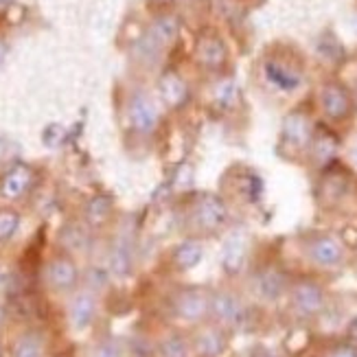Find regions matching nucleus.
I'll return each instance as SVG.
<instances>
[{
  "mask_svg": "<svg viewBox=\"0 0 357 357\" xmlns=\"http://www.w3.org/2000/svg\"><path fill=\"white\" fill-rule=\"evenodd\" d=\"M18 228H20V213L11 206L0 208V243L9 241L18 232Z\"/></svg>",
  "mask_w": 357,
  "mask_h": 357,
  "instance_id": "bb28decb",
  "label": "nucleus"
},
{
  "mask_svg": "<svg viewBox=\"0 0 357 357\" xmlns=\"http://www.w3.org/2000/svg\"><path fill=\"white\" fill-rule=\"evenodd\" d=\"M149 3V7H153V9H162V7H167V5H172L174 0H147Z\"/></svg>",
  "mask_w": 357,
  "mask_h": 357,
  "instance_id": "7c9ffc66",
  "label": "nucleus"
},
{
  "mask_svg": "<svg viewBox=\"0 0 357 357\" xmlns=\"http://www.w3.org/2000/svg\"><path fill=\"white\" fill-rule=\"evenodd\" d=\"M250 248H252V239H250V232L245 228L237 226L228 230L222 241V252H220L222 272L230 278L239 276L248 268V261H250Z\"/></svg>",
  "mask_w": 357,
  "mask_h": 357,
  "instance_id": "6e6552de",
  "label": "nucleus"
},
{
  "mask_svg": "<svg viewBox=\"0 0 357 357\" xmlns=\"http://www.w3.org/2000/svg\"><path fill=\"white\" fill-rule=\"evenodd\" d=\"M237 86H235V82H230V79H226V82H220L215 86V101L220 103V105H224V107H230L232 103L237 101Z\"/></svg>",
  "mask_w": 357,
  "mask_h": 357,
  "instance_id": "cd10ccee",
  "label": "nucleus"
},
{
  "mask_svg": "<svg viewBox=\"0 0 357 357\" xmlns=\"http://www.w3.org/2000/svg\"><path fill=\"white\" fill-rule=\"evenodd\" d=\"M228 329H224L222 324H217L215 320H206L202 324H195L191 337V347L195 357H222L228 351Z\"/></svg>",
  "mask_w": 357,
  "mask_h": 357,
  "instance_id": "9d476101",
  "label": "nucleus"
},
{
  "mask_svg": "<svg viewBox=\"0 0 357 357\" xmlns=\"http://www.w3.org/2000/svg\"><path fill=\"white\" fill-rule=\"evenodd\" d=\"M195 59L206 70H222L228 61V46L215 31H204L195 42Z\"/></svg>",
  "mask_w": 357,
  "mask_h": 357,
  "instance_id": "ddd939ff",
  "label": "nucleus"
},
{
  "mask_svg": "<svg viewBox=\"0 0 357 357\" xmlns=\"http://www.w3.org/2000/svg\"><path fill=\"white\" fill-rule=\"evenodd\" d=\"M33 186V169L29 165H13L0 180V195L7 199H20Z\"/></svg>",
  "mask_w": 357,
  "mask_h": 357,
  "instance_id": "6ab92c4d",
  "label": "nucleus"
},
{
  "mask_svg": "<svg viewBox=\"0 0 357 357\" xmlns=\"http://www.w3.org/2000/svg\"><path fill=\"white\" fill-rule=\"evenodd\" d=\"M287 301L291 312L301 320H316L324 314L329 305V296L324 285L314 276H298L291 278V285L287 291Z\"/></svg>",
  "mask_w": 357,
  "mask_h": 357,
  "instance_id": "f257e3e1",
  "label": "nucleus"
},
{
  "mask_svg": "<svg viewBox=\"0 0 357 357\" xmlns=\"http://www.w3.org/2000/svg\"><path fill=\"white\" fill-rule=\"evenodd\" d=\"M160 92H162V99L169 107H180L186 99H189V88H186L184 79L178 73H165L162 75Z\"/></svg>",
  "mask_w": 357,
  "mask_h": 357,
  "instance_id": "4be33fe9",
  "label": "nucleus"
},
{
  "mask_svg": "<svg viewBox=\"0 0 357 357\" xmlns=\"http://www.w3.org/2000/svg\"><path fill=\"white\" fill-rule=\"evenodd\" d=\"M211 320L228 331H237L250 320V307L235 289H215L211 298Z\"/></svg>",
  "mask_w": 357,
  "mask_h": 357,
  "instance_id": "39448f33",
  "label": "nucleus"
},
{
  "mask_svg": "<svg viewBox=\"0 0 357 357\" xmlns=\"http://www.w3.org/2000/svg\"><path fill=\"white\" fill-rule=\"evenodd\" d=\"M202 259H204V243L195 237H189L180 241L174 252H172V266L178 270V272H189L193 268H197Z\"/></svg>",
  "mask_w": 357,
  "mask_h": 357,
  "instance_id": "aec40b11",
  "label": "nucleus"
},
{
  "mask_svg": "<svg viewBox=\"0 0 357 357\" xmlns=\"http://www.w3.org/2000/svg\"><path fill=\"white\" fill-rule=\"evenodd\" d=\"M44 281L57 294L75 291L77 285H79V268H77V261L64 250L53 255L44 266Z\"/></svg>",
  "mask_w": 357,
  "mask_h": 357,
  "instance_id": "9b49d317",
  "label": "nucleus"
},
{
  "mask_svg": "<svg viewBox=\"0 0 357 357\" xmlns=\"http://www.w3.org/2000/svg\"><path fill=\"white\" fill-rule=\"evenodd\" d=\"M128 114H130L132 130L136 134H143V136H149V134L156 132L158 123H160L158 107L145 95V92H134L132 99H130Z\"/></svg>",
  "mask_w": 357,
  "mask_h": 357,
  "instance_id": "4468645a",
  "label": "nucleus"
},
{
  "mask_svg": "<svg viewBox=\"0 0 357 357\" xmlns=\"http://www.w3.org/2000/svg\"><path fill=\"white\" fill-rule=\"evenodd\" d=\"M320 107L324 116L333 123L347 121L353 114V97L344 84L340 82H327L320 88Z\"/></svg>",
  "mask_w": 357,
  "mask_h": 357,
  "instance_id": "f8f14e48",
  "label": "nucleus"
},
{
  "mask_svg": "<svg viewBox=\"0 0 357 357\" xmlns=\"http://www.w3.org/2000/svg\"><path fill=\"white\" fill-rule=\"evenodd\" d=\"M303 252L318 270H337L347 259V245L333 232H312L303 243Z\"/></svg>",
  "mask_w": 357,
  "mask_h": 357,
  "instance_id": "20e7f679",
  "label": "nucleus"
},
{
  "mask_svg": "<svg viewBox=\"0 0 357 357\" xmlns=\"http://www.w3.org/2000/svg\"><path fill=\"white\" fill-rule=\"evenodd\" d=\"M59 241L64 245V252H75V250H86L88 245V232L84 226L79 224H68L61 228V235H59Z\"/></svg>",
  "mask_w": 357,
  "mask_h": 357,
  "instance_id": "a878e982",
  "label": "nucleus"
},
{
  "mask_svg": "<svg viewBox=\"0 0 357 357\" xmlns=\"http://www.w3.org/2000/svg\"><path fill=\"white\" fill-rule=\"evenodd\" d=\"M97 296L88 289L77 291L68 303V322L75 331H86L97 318Z\"/></svg>",
  "mask_w": 357,
  "mask_h": 357,
  "instance_id": "a211bd4d",
  "label": "nucleus"
},
{
  "mask_svg": "<svg viewBox=\"0 0 357 357\" xmlns=\"http://www.w3.org/2000/svg\"><path fill=\"white\" fill-rule=\"evenodd\" d=\"M5 3H11V0H0V5H5Z\"/></svg>",
  "mask_w": 357,
  "mask_h": 357,
  "instance_id": "473e14b6",
  "label": "nucleus"
},
{
  "mask_svg": "<svg viewBox=\"0 0 357 357\" xmlns=\"http://www.w3.org/2000/svg\"><path fill=\"white\" fill-rule=\"evenodd\" d=\"M337 153H340V136L329 128L316 126L312 145H309V149H307L309 162H312L320 172V169L329 167L331 162L337 160Z\"/></svg>",
  "mask_w": 357,
  "mask_h": 357,
  "instance_id": "2eb2a0df",
  "label": "nucleus"
},
{
  "mask_svg": "<svg viewBox=\"0 0 357 357\" xmlns=\"http://www.w3.org/2000/svg\"><path fill=\"white\" fill-rule=\"evenodd\" d=\"M95 357H123V351H121L119 342H114V340H107V342L97 347Z\"/></svg>",
  "mask_w": 357,
  "mask_h": 357,
  "instance_id": "c756f323",
  "label": "nucleus"
},
{
  "mask_svg": "<svg viewBox=\"0 0 357 357\" xmlns=\"http://www.w3.org/2000/svg\"><path fill=\"white\" fill-rule=\"evenodd\" d=\"M112 215H114V202L110 195H95L84 206V220L90 228H103L105 224H110Z\"/></svg>",
  "mask_w": 357,
  "mask_h": 357,
  "instance_id": "412c9836",
  "label": "nucleus"
},
{
  "mask_svg": "<svg viewBox=\"0 0 357 357\" xmlns=\"http://www.w3.org/2000/svg\"><path fill=\"white\" fill-rule=\"evenodd\" d=\"M351 184H353V174L349 172V167L340 165L337 160L331 162L329 167L320 169V176L316 182L318 204L324 208H335L337 204H342L351 191Z\"/></svg>",
  "mask_w": 357,
  "mask_h": 357,
  "instance_id": "423d86ee",
  "label": "nucleus"
},
{
  "mask_svg": "<svg viewBox=\"0 0 357 357\" xmlns=\"http://www.w3.org/2000/svg\"><path fill=\"white\" fill-rule=\"evenodd\" d=\"M0 357H3V344H0Z\"/></svg>",
  "mask_w": 357,
  "mask_h": 357,
  "instance_id": "72a5a7b5",
  "label": "nucleus"
},
{
  "mask_svg": "<svg viewBox=\"0 0 357 357\" xmlns=\"http://www.w3.org/2000/svg\"><path fill=\"white\" fill-rule=\"evenodd\" d=\"M178 33H180V20L174 13H162L151 22L143 44L149 53H160L176 42Z\"/></svg>",
  "mask_w": 357,
  "mask_h": 357,
  "instance_id": "f3484780",
  "label": "nucleus"
},
{
  "mask_svg": "<svg viewBox=\"0 0 357 357\" xmlns=\"http://www.w3.org/2000/svg\"><path fill=\"white\" fill-rule=\"evenodd\" d=\"M110 270L116 276H128L132 272V245L128 241H116L110 252Z\"/></svg>",
  "mask_w": 357,
  "mask_h": 357,
  "instance_id": "393cba45",
  "label": "nucleus"
},
{
  "mask_svg": "<svg viewBox=\"0 0 357 357\" xmlns=\"http://www.w3.org/2000/svg\"><path fill=\"white\" fill-rule=\"evenodd\" d=\"M324 357H357V344L353 342H342V344H335L333 349L327 351Z\"/></svg>",
  "mask_w": 357,
  "mask_h": 357,
  "instance_id": "c85d7f7f",
  "label": "nucleus"
},
{
  "mask_svg": "<svg viewBox=\"0 0 357 357\" xmlns=\"http://www.w3.org/2000/svg\"><path fill=\"white\" fill-rule=\"evenodd\" d=\"M250 285L255 296L263 303H278L281 298L287 296L291 276L287 270L278 263H263V266L255 268L250 276Z\"/></svg>",
  "mask_w": 357,
  "mask_h": 357,
  "instance_id": "0eeeda50",
  "label": "nucleus"
},
{
  "mask_svg": "<svg viewBox=\"0 0 357 357\" xmlns=\"http://www.w3.org/2000/svg\"><path fill=\"white\" fill-rule=\"evenodd\" d=\"M252 357H278V355H274L272 351H268V349H259Z\"/></svg>",
  "mask_w": 357,
  "mask_h": 357,
  "instance_id": "2f4dec72",
  "label": "nucleus"
},
{
  "mask_svg": "<svg viewBox=\"0 0 357 357\" xmlns=\"http://www.w3.org/2000/svg\"><path fill=\"white\" fill-rule=\"evenodd\" d=\"M11 357H46V340L40 331H24L15 337Z\"/></svg>",
  "mask_w": 357,
  "mask_h": 357,
  "instance_id": "5701e85b",
  "label": "nucleus"
},
{
  "mask_svg": "<svg viewBox=\"0 0 357 357\" xmlns=\"http://www.w3.org/2000/svg\"><path fill=\"white\" fill-rule=\"evenodd\" d=\"M191 224L199 235H217L228 226L230 211L220 193H197L191 202Z\"/></svg>",
  "mask_w": 357,
  "mask_h": 357,
  "instance_id": "f03ea898",
  "label": "nucleus"
},
{
  "mask_svg": "<svg viewBox=\"0 0 357 357\" xmlns=\"http://www.w3.org/2000/svg\"><path fill=\"white\" fill-rule=\"evenodd\" d=\"M191 337L184 333H167L156 344V357H191Z\"/></svg>",
  "mask_w": 357,
  "mask_h": 357,
  "instance_id": "b1692460",
  "label": "nucleus"
},
{
  "mask_svg": "<svg viewBox=\"0 0 357 357\" xmlns=\"http://www.w3.org/2000/svg\"><path fill=\"white\" fill-rule=\"evenodd\" d=\"M211 298L213 291L199 285L182 287L174 296V314L186 324H202L211 320Z\"/></svg>",
  "mask_w": 357,
  "mask_h": 357,
  "instance_id": "1a4fd4ad",
  "label": "nucleus"
},
{
  "mask_svg": "<svg viewBox=\"0 0 357 357\" xmlns=\"http://www.w3.org/2000/svg\"><path fill=\"white\" fill-rule=\"evenodd\" d=\"M263 73H266L268 82L274 88L283 90V92H291L303 84V70L294 64V61H289L285 57H278V55L266 59Z\"/></svg>",
  "mask_w": 357,
  "mask_h": 357,
  "instance_id": "dca6fc26",
  "label": "nucleus"
},
{
  "mask_svg": "<svg viewBox=\"0 0 357 357\" xmlns=\"http://www.w3.org/2000/svg\"><path fill=\"white\" fill-rule=\"evenodd\" d=\"M316 132V123L307 110L303 107H296L291 110L281 126V141H278V147H281V153L287 158H296L307 153L309 145H312V138Z\"/></svg>",
  "mask_w": 357,
  "mask_h": 357,
  "instance_id": "7ed1b4c3",
  "label": "nucleus"
}]
</instances>
